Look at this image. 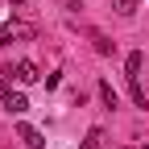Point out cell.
<instances>
[{"mask_svg": "<svg viewBox=\"0 0 149 149\" xmlns=\"http://www.w3.org/2000/svg\"><path fill=\"white\" fill-rule=\"evenodd\" d=\"M100 100H104L108 108H116V91H112V83H100Z\"/></svg>", "mask_w": 149, "mask_h": 149, "instance_id": "9c48e42d", "label": "cell"}, {"mask_svg": "<svg viewBox=\"0 0 149 149\" xmlns=\"http://www.w3.org/2000/svg\"><path fill=\"white\" fill-rule=\"evenodd\" d=\"M4 108H8V112H13V116H21V112H25V108H29V100H25V95H21V91H17V95H8V104H4Z\"/></svg>", "mask_w": 149, "mask_h": 149, "instance_id": "5b68a950", "label": "cell"}, {"mask_svg": "<svg viewBox=\"0 0 149 149\" xmlns=\"http://www.w3.org/2000/svg\"><path fill=\"white\" fill-rule=\"evenodd\" d=\"M13 37H33V29L29 25H4V29H0V46H8Z\"/></svg>", "mask_w": 149, "mask_h": 149, "instance_id": "277c9868", "label": "cell"}, {"mask_svg": "<svg viewBox=\"0 0 149 149\" xmlns=\"http://www.w3.org/2000/svg\"><path fill=\"white\" fill-rule=\"evenodd\" d=\"M17 137H21V141H25L29 149H42V145H46V137H42V133H37V128H33V124H21V128H17Z\"/></svg>", "mask_w": 149, "mask_h": 149, "instance_id": "3957f363", "label": "cell"}, {"mask_svg": "<svg viewBox=\"0 0 149 149\" xmlns=\"http://www.w3.org/2000/svg\"><path fill=\"white\" fill-rule=\"evenodd\" d=\"M141 66H145V54L133 50V54L124 58V74H128V83H137V79H141Z\"/></svg>", "mask_w": 149, "mask_h": 149, "instance_id": "7a4b0ae2", "label": "cell"}, {"mask_svg": "<svg viewBox=\"0 0 149 149\" xmlns=\"http://www.w3.org/2000/svg\"><path fill=\"white\" fill-rule=\"evenodd\" d=\"M8 83H13V79H0V104H8V95H13V91H8Z\"/></svg>", "mask_w": 149, "mask_h": 149, "instance_id": "8fae6325", "label": "cell"}, {"mask_svg": "<svg viewBox=\"0 0 149 149\" xmlns=\"http://www.w3.org/2000/svg\"><path fill=\"white\" fill-rule=\"evenodd\" d=\"M145 149H149V145H145Z\"/></svg>", "mask_w": 149, "mask_h": 149, "instance_id": "4fadbf2b", "label": "cell"}, {"mask_svg": "<svg viewBox=\"0 0 149 149\" xmlns=\"http://www.w3.org/2000/svg\"><path fill=\"white\" fill-rule=\"evenodd\" d=\"M4 79H17V83H37V79H42V70H37V62H29V58H21V62H17V66H8L4 70Z\"/></svg>", "mask_w": 149, "mask_h": 149, "instance_id": "6da1fadb", "label": "cell"}, {"mask_svg": "<svg viewBox=\"0 0 149 149\" xmlns=\"http://www.w3.org/2000/svg\"><path fill=\"white\" fill-rule=\"evenodd\" d=\"M8 4H17V13H25V8H29V0H8Z\"/></svg>", "mask_w": 149, "mask_h": 149, "instance_id": "7c38bea8", "label": "cell"}, {"mask_svg": "<svg viewBox=\"0 0 149 149\" xmlns=\"http://www.w3.org/2000/svg\"><path fill=\"white\" fill-rule=\"evenodd\" d=\"M95 50H100V54H112V42H108L104 33H95Z\"/></svg>", "mask_w": 149, "mask_h": 149, "instance_id": "30bf717a", "label": "cell"}, {"mask_svg": "<svg viewBox=\"0 0 149 149\" xmlns=\"http://www.w3.org/2000/svg\"><path fill=\"white\" fill-rule=\"evenodd\" d=\"M100 145H104V128H91V133L83 137V145H79V149H100Z\"/></svg>", "mask_w": 149, "mask_h": 149, "instance_id": "8992f818", "label": "cell"}, {"mask_svg": "<svg viewBox=\"0 0 149 149\" xmlns=\"http://www.w3.org/2000/svg\"><path fill=\"white\" fill-rule=\"evenodd\" d=\"M128 91H133V104H137V108H149V95H145L141 79H137V83H128Z\"/></svg>", "mask_w": 149, "mask_h": 149, "instance_id": "52a82bcc", "label": "cell"}, {"mask_svg": "<svg viewBox=\"0 0 149 149\" xmlns=\"http://www.w3.org/2000/svg\"><path fill=\"white\" fill-rule=\"evenodd\" d=\"M137 4H141V0H112V8H116L120 17H133V13H137Z\"/></svg>", "mask_w": 149, "mask_h": 149, "instance_id": "ba28073f", "label": "cell"}]
</instances>
